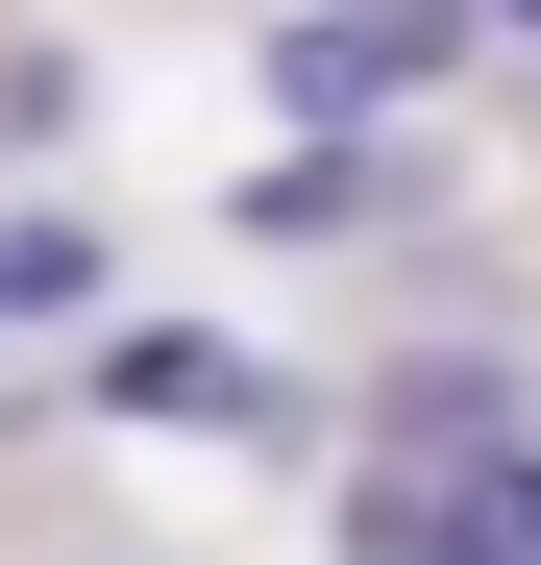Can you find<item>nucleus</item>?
I'll return each instance as SVG.
<instances>
[{"instance_id":"obj_6","label":"nucleus","mask_w":541,"mask_h":565,"mask_svg":"<svg viewBox=\"0 0 541 565\" xmlns=\"http://www.w3.org/2000/svg\"><path fill=\"white\" fill-rule=\"evenodd\" d=\"M99 270H124V246L74 222V198H0V296H25V320H99Z\"/></svg>"},{"instance_id":"obj_1","label":"nucleus","mask_w":541,"mask_h":565,"mask_svg":"<svg viewBox=\"0 0 541 565\" xmlns=\"http://www.w3.org/2000/svg\"><path fill=\"white\" fill-rule=\"evenodd\" d=\"M246 50H270V124H296V148H370V124L443 99L492 25H468V0H296V25H246Z\"/></svg>"},{"instance_id":"obj_3","label":"nucleus","mask_w":541,"mask_h":565,"mask_svg":"<svg viewBox=\"0 0 541 565\" xmlns=\"http://www.w3.org/2000/svg\"><path fill=\"white\" fill-rule=\"evenodd\" d=\"M370 443H394V467H492V443H541V394H517L492 344H394V394H370Z\"/></svg>"},{"instance_id":"obj_8","label":"nucleus","mask_w":541,"mask_h":565,"mask_svg":"<svg viewBox=\"0 0 541 565\" xmlns=\"http://www.w3.org/2000/svg\"><path fill=\"white\" fill-rule=\"evenodd\" d=\"M0 344H25V296H0Z\"/></svg>"},{"instance_id":"obj_4","label":"nucleus","mask_w":541,"mask_h":565,"mask_svg":"<svg viewBox=\"0 0 541 565\" xmlns=\"http://www.w3.org/2000/svg\"><path fill=\"white\" fill-rule=\"evenodd\" d=\"M246 246H370L394 198H370V148H246V198H222Z\"/></svg>"},{"instance_id":"obj_7","label":"nucleus","mask_w":541,"mask_h":565,"mask_svg":"<svg viewBox=\"0 0 541 565\" xmlns=\"http://www.w3.org/2000/svg\"><path fill=\"white\" fill-rule=\"evenodd\" d=\"M468 25H517V50H541V0H468Z\"/></svg>"},{"instance_id":"obj_5","label":"nucleus","mask_w":541,"mask_h":565,"mask_svg":"<svg viewBox=\"0 0 541 565\" xmlns=\"http://www.w3.org/2000/svg\"><path fill=\"white\" fill-rule=\"evenodd\" d=\"M418 565H541V443H492V467H418Z\"/></svg>"},{"instance_id":"obj_2","label":"nucleus","mask_w":541,"mask_h":565,"mask_svg":"<svg viewBox=\"0 0 541 565\" xmlns=\"http://www.w3.org/2000/svg\"><path fill=\"white\" fill-rule=\"evenodd\" d=\"M74 394H99V418H148V443H270V418H296V394H270L246 344H198V320H124Z\"/></svg>"}]
</instances>
